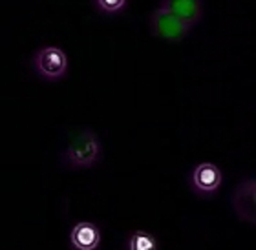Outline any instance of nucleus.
Returning <instances> with one entry per match:
<instances>
[{
  "instance_id": "3",
  "label": "nucleus",
  "mask_w": 256,
  "mask_h": 250,
  "mask_svg": "<svg viewBox=\"0 0 256 250\" xmlns=\"http://www.w3.org/2000/svg\"><path fill=\"white\" fill-rule=\"evenodd\" d=\"M150 27H152L154 35L165 38V40H182L190 31V26H187L183 20H180L178 16H174L160 5L150 16Z\"/></svg>"
},
{
  "instance_id": "2",
  "label": "nucleus",
  "mask_w": 256,
  "mask_h": 250,
  "mask_svg": "<svg viewBox=\"0 0 256 250\" xmlns=\"http://www.w3.org/2000/svg\"><path fill=\"white\" fill-rule=\"evenodd\" d=\"M33 66L37 69V73L42 79L55 80L64 77L68 69V57L60 48L55 46H46L40 48L33 57Z\"/></svg>"
},
{
  "instance_id": "9",
  "label": "nucleus",
  "mask_w": 256,
  "mask_h": 250,
  "mask_svg": "<svg viewBox=\"0 0 256 250\" xmlns=\"http://www.w3.org/2000/svg\"><path fill=\"white\" fill-rule=\"evenodd\" d=\"M96 2V7L101 9L102 13H108V15H114V13H119L126 5L128 0H94Z\"/></svg>"
},
{
  "instance_id": "5",
  "label": "nucleus",
  "mask_w": 256,
  "mask_h": 250,
  "mask_svg": "<svg viewBox=\"0 0 256 250\" xmlns=\"http://www.w3.org/2000/svg\"><path fill=\"white\" fill-rule=\"evenodd\" d=\"M190 183L198 194H214L222 185V172L212 163H202L192 170Z\"/></svg>"
},
{
  "instance_id": "8",
  "label": "nucleus",
  "mask_w": 256,
  "mask_h": 250,
  "mask_svg": "<svg viewBox=\"0 0 256 250\" xmlns=\"http://www.w3.org/2000/svg\"><path fill=\"white\" fill-rule=\"evenodd\" d=\"M128 250H158V243L148 232L138 230L128 238Z\"/></svg>"
},
{
  "instance_id": "7",
  "label": "nucleus",
  "mask_w": 256,
  "mask_h": 250,
  "mask_svg": "<svg viewBox=\"0 0 256 250\" xmlns=\"http://www.w3.org/2000/svg\"><path fill=\"white\" fill-rule=\"evenodd\" d=\"M70 243L75 250H97L101 243V232L94 223L80 221L70 234Z\"/></svg>"
},
{
  "instance_id": "4",
  "label": "nucleus",
  "mask_w": 256,
  "mask_h": 250,
  "mask_svg": "<svg viewBox=\"0 0 256 250\" xmlns=\"http://www.w3.org/2000/svg\"><path fill=\"white\" fill-rule=\"evenodd\" d=\"M232 207L244 221L256 225V179H247L236 187Z\"/></svg>"
},
{
  "instance_id": "6",
  "label": "nucleus",
  "mask_w": 256,
  "mask_h": 250,
  "mask_svg": "<svg viewBox=\"0 0 256 250\" xmlns=\"http://www.w3.org/2000/svg\"><path fill=\"white\" fill-rule=\"evenodd\" d=\"M160 7L178 16L190 27L202 20L203 15L202 0H161Z\"/></svg>"
},
{
  "instance_id": "1",
  "label": "nucleus",
  "mask_w": 256,
  "mask_h": 250,
  "mask_svg": "<svg viewBox=\"0 0 256 250\" xmlns=\"http://www.w3.org/2000/svg\"><path fill=\"white\" fill-rule=\"evenodd\" d=\"M101 157V143L90 130L79 132L72 137L62 161L72 168H90Z\"/></svg>"
}]
</instances>
